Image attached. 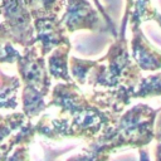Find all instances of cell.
<instances>
[{
    "mask_svg": "<svg viewBox=\"0 0 161 161\" xmlns=\"http://www.w3.org/2000/svg\"><path fill=\"white\" fill-rule=\"evenodd\" d=\"M35 135V123L23 112L13 111L0 114V161H5L15 147L30 145Z\"/></svg>",
    "mask_w": 161,
    "mask_h": 161,
    "instance_id": "52a82bcc",
    "label": "cell"
},
{
    "mask_svg": "<svg viewBox=\"0 0 161 161\" xmlns=\"http://www.w3.org/2000/svg\"><path fill=\"white\" fill-rule=\"evenodd\" d=\"M39 3V5L48 10V11H59L63 9L64 6V1L63 0H36Z\"/></svg>",
    "mask_w": 161,
    "mask_h": 161,
    "instance_id": "d6986e66",
    "label": "cell"
},
{
    "mask_svg": "<svg viewBox=\"0 0 161 161\" xmlns=\"http://www.w3.org/2000/svg\"><path fill=\"white\" fill-rule=\"evenodd\" d=\"M142 78V70L135 63L126 36H117L107 53L91 62L84 89L118 91L131 101Z\"/></svg>",
    "mask_w": 161,
    "mask_h": 161,
    "instance_id": "7a4b0ae2",
    "label": "cell"
},
{
    "mask_svg": "<svg viewBox=\"0 0 161 161\" xmlns=\"http://www.w3.org/2000/svg\"><path fill=\"white\" fill-rule=\"evenodd\" d=\"M132 11H135L142 21L153 20L161 26V14L152 6L151 0H135Z\"/></svg>",
    "mask_w": 161,
    "mask_h": 161,
    "instance_id": "5bb4252c",
    "label": "cell"
},
{
    "mask_svg": "<svg viewBox=\"0 0 161 161\" xmlns=\"http://www.w3.org/2000/svg\"><path fill=\"white\" fill-rule=\"evenodd\" d=\"M5 161H31L29 145H20L15 147Z\"/></svg>",
    "mask_w": 161,
    "mask_h": 161,
    "instance_id": "2e32d148",
    "label": "cell"
},
{
    "mask_svg": "<svg viewBox=\"0 0 161 161\" xmlns=\"http://www.w3.org/2000/svg\"><path fill=\"white\" fill-rule=\"evenodd\" d=\"M155 97H161V70L142 77L133 93V99H147Z\"/></svg>",
    "mask_w": 161,
    "mask_h": 161,
    "instance_id": "7c38bea8",
    "label": "cell"
},
{
    "mask_svg": "<svg viewBox=\"0 0 161 161\" xmlns=\"http://www.w3.org/2000/svg\"><path fill=\"white\" fill-rule=\"evenodd\" d=\"M118 117L93 103L75 82H59L49 94L47 109L35 122V131L50 141L89 142Z\"/></svg>",
    "mask_w": 161,
    "mask_h": 161,
    "instance_id": "6da1fadb",
    "label": "cell"
},
{
    "mask_svg": "<svg viewBox=\"0 0 161 161\" xmlns=\"http://www.w3.org/2000/svg\"><path fill=\"white\" fill-rule=\"evenodd\" d=\"M72 44H63L57 47L48 54L47 68L50 77L59 82H74L69 73V54Z\"/></svg>",
    "mask_w": 161,
    "mask_h": 161,
    "instance_id": "30bf717a",
    "label": "cell"
},
{
    "mask_svg": "<svg viewBox=\"0 0 161 161\" xmlns=\"http://www.w3.org/2000/svg\"><path fill=\"white\" fill-rule=\"evenodd\" d=\"M21 57V52L15 48L13 39L5 26V24L0 23V64H13L16 63L18 59Z\"/></svg>",
    "mask_w": 161,
    "mask_h": 161,
    "instance_id": "4fadbf2b",
    "label": "cell"
},
{
    "mask_svg": "<svg viewBox=\"0 0 161 161\" xmlns=\"http://www.w3.org/2000/svg\"><path fill=\"white\" fill-rule=\"evenodd\" d=\"M20 89V78L16 75L6 74L3 69H0V112H13L18 109Z\"/></svg>",
    "mask_w": 161,
    "mask_h": 161,
    "instance_id": "8fae6325",
    "label": "cell"
},
{
    "mask_svg": "<svg viewBox=\"0 0 161 161\" xmlns=\"http://www.w3.org/2000/svg\"><path fill=\"white\" fill-rule=\"evenodd\" d=\"M93 1V4L96 5V8H97V10L101 13V15H102V18H103V20H104V23L107 24V26H108V30H109V34L116 39L117 36H118V31L116 30V28H114V24H113V21H112V19L109 18V15L107 14V11H106V9L102 6V4L99 3V0H92Z\"/></svg>",
    "mask_w": 161,
    "mask_h": 161,
    "instance_id": "e0dca14e",
    "label": "cell"
},
{
    "mask_svg": "<svg viewBox=\"0 0 161 161\" xmlns=\"http://www.w3.org/2000/svg\"><path fill=\"white\" fill-rule=\"evenodd\" d=\"M16 67L21 82V112L33 121L47 109L53 78L48 72L45 57L40 54L36 44L23 48Z\"/></svg>",
    "mask_w": 161,
    "mask_h": 161,
    "instance_id": "277c9868",
    "label": "cell"
},
{
    "mask_svg": "<svg viewBox=\"0 0 161 161\" xmlns=\"http://www.w3.org/2000/svg\"><path fill=\"white\" fill-rule=\"evenodd\" d=\"M60 20L67 33H74L77 30L109 33L101 13L93 8L89 0H67V6Z\"/></svg>",
    "mask_w": 161,
    "mask_h": 161,
    "instance_id": "ba28073f",
    "label": "cell"
},
{
    "mask_svg": "<svg viewBox=\"0 0 161 161\" xmlns=\"http://www.w3.org/2000/svg\"><path fill=\"white\" fill-rule=\"evenodd\" d=\"M161 107L152 108L146 103H136L123 111L117 121L89 141L104 153L112 155L122 148H145L155 138V125Z\"/></svg>",
    "mask_w": 161,
    "mask_h": 161,
    "instance_id": "3957f363",
    "label": "cell"
},
{
    "mask_svg": "<svg viewBox=\"0 0 161 161\" xmlns=\"http://www.w3.org/2000/svg\"><path fill=\"white\" fill-rule=\"evenodd\" d=\"M109 157L111 156L104 153L101 148L88 142L86 148H83L79 153L70 156L69 158H67V161H108Z\"/></svg>",
    "mask_w": 161,
    "mask_h": 161,
    "instance_id": "9a60e30c",
    "label": "cell"
},
{
    "mask_svg": "<svg viewBox=\"0 0 161 161\" xmlns=\"http://www.w3.org/2000/svg\"><path fill=\"white\" fill-rule=\"evenodd\" d=\"M0 14H1V0H0Z\"/></svg>",
    "mask_w": 161,
    "mask_h": 161,
    "instance_id": "ffe728a7",
    "label": "cell"
},
{
    "mask_svg": "<svg viewBox=\"0 0 161 161\" xmlns=\"http://www.w3.org/2000/svg\"><path fill=\"white\" fill-rule=\"evenodd\" d=\"M155 160L161 161V111L157 114L156 125H155Z\"/></svg>",
    "mask_w": 161,
    "mask_h": 161,
    "instance_id": "ac0fdd59",
    "label": "cell"
},
{
    "mask_svg": "<svg viewBox=\"0 0 161 161\" xmlns=\"http://www.w3.org/2000/svg\"><path fill=\"white\" fill-rule=\"evenodd\" d=\"M30 11L35 30V44L43 57H47L59 45L70 44L59 11H48L43 9L36 0H31Z\"/></svg>",
    "mask_w": 161,
    "mask_h": 161,
    "instance_id": "5b68a950",
    "label": "cell"
},
{
    "mask_svg": "<svg viewBox=\"0 0 161 161\" xmlns=\"http://www.w3.org/2000/svg\"><path fill=\"white\" fill-rule=\"evenodd\" d=\"M31 0H1L4 24L13 43L23 48L35 44V30L30 11Z\"/></svg>",
    "mask_w": 161,
    "mask_h": 161,
    "instance_id": "8992f818",
    "label": "cell"
},
{
    "mask_svg": "<svg viewBox=\"0 0 161 161\" xmlns=\"http://www.w3.org/2000/svg\"><path fill=\"white\" fill-rule=\"evenodd\" d=\"M39 161H40V160H39Z\"/></svg>",
    "mask_w": 161,
    "mask_h": 161,
    "instance_id": "44dd1931",
    "label": "cell"
},
{
    "mask_svg": "<svg viewBox=\"0 0 161 161\" xmlns=\"http://www.w3.org/2000/svg\"><path fill=\"white\" fill-rule=\"evenodd\" d=\"M128 21H131V31H132L131 50H130L132 59L142 72L146 70L153 73L161 70V49L151 44L150 40L143 34L141 29L142 20L135 11H131Z\"/></svg>",
    "mask_w": 161,
    "mask_h": 161,
    "instance_id": "9c48e42d",
    "label": "cell"
}]
</instances>
